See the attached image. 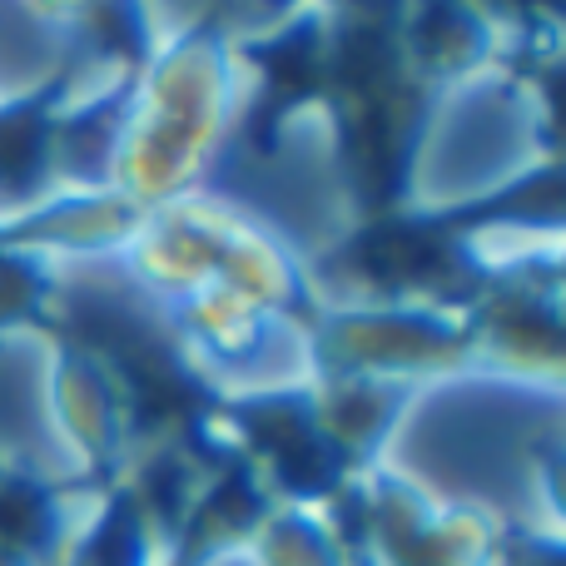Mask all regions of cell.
<instances>
[{
  "mask_svg": "<svg viewBox=\"0 0 566 566\" xmlns=\"http://www.w3.org/2000/svg\"><path fill=\"white\" fill-rule=\"evenodd\" d=\"M40 159V125L30 115L0 119V175L6 179H25Z\"/></svg>",
  "mask_w": 566,
  "mask_h": 566,
  "instance_id": "cell-1",
  "label": "cell"
}]
</instances>
